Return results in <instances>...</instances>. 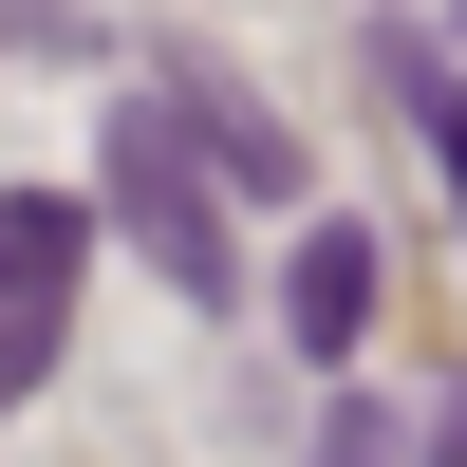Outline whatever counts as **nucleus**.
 Returning a JSON list of instances; mask_svg holds the SVG:
<instances>
[{
	"label": "nucleus",
	"mask_w": 467,
	"mask_h": 467,
	"mask_svg": "<svg viewBox=\"0 0 467 467\" xmlns=\"http://www.w3.org/2000/svg\"><path fill=\"white\" fill-rule=\"evenodd\" d=\"M169 94H187V131H206V169L244 187V206H299V150H281L262 94H224V75H169Z\"/></svg>",
	"instance_id": "4"
},
{
	"label": "nucleus",
	"mask_w": 467,
	"mask_h": 467,
	"mask_svg": "<svg viewBox=\"0 0 467 467\" xmlns=\"http://www.w3.org/2000/svg\"><path fill=\"white\" fill-rule=\"evenodd\" d=\"M75 281H94V224H75L57 187H0V411L57 374V337H75Z\"/></svg>",
	"instance_id": "2"
},
{
	"label": "nucleus",
	"mask_w": 467,
	"mask_h": 467,
	"mask_svg": "<svg viewBox=\"0 0 467 467\" xmlns=\"http://www.w3.org/2000/svg\"><path fill=\"white\" fill-rule=\"evenodd\" d=\"M318 467H393V431H374V411H337V431H318Z\"/></svg>",
	"instance_id": "6"
},
{
	"label": "nucleus",
	"mask_w": 467,
	"mask_h": 467,
	"mask_svg": "<svg viewBox=\"0 0 467 467\" xmlns=\"http://www.w3.org/2000/svg\"><path fill=\"white\" fill-rule=\"evenodd\" d=\"M224 206H244V187L206 169L187 94H131V112H112V224H131V262H150L169 299H244V262H224Z\"/></svg>",
	"instance_id": "1"
},
{
	"label": "nucleus",
	"mask_w": 467,
	"mask_h": 467,
	"mask_svg": "<svg viewBox=\"0 0 467 467\" xmlns=\"http://www.w3.org/2000/svg\"><path fill=\"white\" fill-rule=\"evenodd\" d=\"M374 299H393V262H374V224H299V262H281V337H299V356H356V337H374Z\"/></svg>",
	"instance_id": "3"
},
{
	"label": "nucleus",
	"mask_w": 467,
	"mask_h": 467,
	"mask_svg": "<svg viewBox=\"0 0 467 467\" xmlns=\"http://www.w3.org/2000/svg\"><path fill=\"white\" fill-rule=\"evenodd\" d=\"M374 75H393V94L431 112V169H449V224H467V94H449L431 57H411V37H374Z\"/></svg>",
	"instance_id": "5"
},
{
	"label": "nucleus",
	"mask_w": 467,
	"mask_h": 467,
	"mask_svg": "<svg viewBox=\"0 0 467 467\" xmlns=\"http://www.w3.org/2000/svg\"><path fill=\"white\" fill-rule=\"evenodd\" d=\"M431 467H467V374H449V393H431Z\"/></svg>",
	"instance_id": "7"
}]
</instances>
